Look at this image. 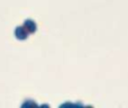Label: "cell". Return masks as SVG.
Instances as JSON below:
<instances>
[{
	"mask_svg": "<svg viewBox=\"0 0 128 108\" xmlns=\"http://www.w3.org/2000/svg\"><path fill=\"white\" fill-rule=\"evenodd\" d=\"M28 34L29 33L26 31V28H25L24 26H18L17 28L15 29V36L20 41L26 40V38L28 37Z\"/></svg>",
	"mask_w": 128,
	"mask_h": 108,
	"instance_id": "6da1fadb",
	"label": "cell"
},
{
	"mask_svg": "<svg viewBox=\"0 0 128 108\" xmlns=\"http://www.w3.org/2000/svg\"><path fill=\"white\" fill-rule=\"evenodd\" d=\"M24 27L26 28V31L28 32L29 34L35 33L36 29H37L36 23H35V22H33L32 19H27V20H25V23H24Z\"/></svg>",
	"mask_w": 128,
	"mask_h": 108,
	"instance_id": "7a4b0ae2",
	"label": "cell"
},
{
	"mask_svg": "<svg viewBox=\"0 0 128 108\" xmlns=\"http://www.w3.org/2000/svg\"><path fill=\"white\" fill-rule=\"evenodd\" d=\"M28 105H35V102L29 101V102H27V104H24V106H28Z\"/></svg>",
	"mask_w": 128,
	"mask_h": 108,
	"instance_id": "3957f363",
	"label": "cell"
}]
</instances>
